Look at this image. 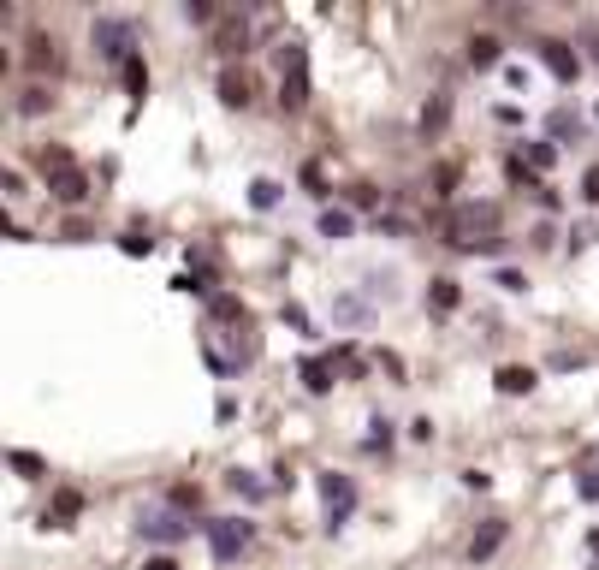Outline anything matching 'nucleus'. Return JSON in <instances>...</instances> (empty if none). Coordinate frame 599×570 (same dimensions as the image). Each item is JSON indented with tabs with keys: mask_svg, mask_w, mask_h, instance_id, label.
I'll return each mask as SVG.
<instances>
[{
	"mask_svg": "<svg viewBox=\"0 0 599 570\" xmlns=\"http://www.w3.org/2000/svg\"><path fill=\"white\" fill-rule=\"evenodd\" d=\"M493 232H499V208H493V202H457V208L445 214V244H457V250L493 244Z\"/></svg>",
	"mask_w": 599,
	"mask_h": 570,
	"instance_id": "f257e3e1",
	"label": "nucleus"
},
{
	"mask_svg": "<svg viewBox=\"0 0 599 570\" xmlns=\"http://www.w3.org/2000/svg\"><path fill=\"white\" fill-rule=\"evenodd\" d=\"M196 529L208 535V547H214L220 565H231L243 547L256 541V523H243V517H208V523H196Z\"/></svg>",
	"mask_w": 599,
	"mask_h": 570,
	"instance_id": "f03ea898",
	"label": "nucleus"
},
{
	"mask_svg": "<svg viewBox=\"0 0 599 570\" xmlns=\"http://www.w3.org/2000/svg\"><path fill=\"white\" fill-rule=\"evenodd\" d=\"M279 60H286V84H279V101L297 114L303 101H309V48H303V42H286V48H279Z\"/></svg>",
	"mask_w": 599,
	"mask_h": 570,
	"instance_id": "7ed1b4c3",
	"label": "nucleus"
},
{
	"mask_svg": "<svg viewBox=\"0 0 599 570\" xmlns=\"http://www.w3.org/2000/svg\"><path fill=\"white\" fill-rule=\"evenodd\" d=\"M131 42H137V24H131V18H113V13L95 18V54H107V60H119V66H125V60L137 54Z\"/></svg>",
	"mask_w": 599,
	"mask_h": 570,
	"instance_id": "20e7f679",
	"label": "nucleus"
},
{
	"mask_svg": "<svg viewBox=\"0 0 599 570\" xmlns=\"http://www.w3.org/2000/svg\"><path fill=\"white\" fill-rule=\"evenodd\" d=\"M321 499H327V523L339 529L344 517L357 511V482L350 475H321Z\"/></svg>",
	"mask_w": 599,
	"mask_h": 570,
	"instance_id": "39448f33",
	"label": "nucleus"
},
{
	"mask_svg": "<svg viewBox=\"0 0 599 570\" xmlns=\"http://www.w3.org/2000/svg\"><path fill=\"white\" fill-rule=\"evenodd\" d=\"M540 60H546V71H552L558 84H576V71H582L576 48H570V42H558V36H540Z\"/></svg>",
	"mask_w": 599,
	"mask_h": 570,
	"instance_id": "423d86ee",
	"label": "nucleus"
},
{
	"mask_svg": "<svg viewBox=\"0 0 599 570\" xmlns=\"http://www.w3.org/2000/svg\"><path fill=\"white\" fill-rule=\"evenodd\" d=\"M48 190H54L66 208H77V202L89 197V172L84 167H59V172H48Z\"/></svg>",
	"mask_w": 599,
	"mask_h": 570,
	"instance_id": "0eeeda50",
	"label": "nucleus"
},
{
	"mask_svg": "<svg viewBox=\"0 0 599 570\" xmlns=\"http://www.w3.org/2000/svg\"><path fill=\"white\" fill-rule=\"evenodd\" d=\"M137 529H143V541H185V535H190V523H185V517H172V511H143Z\"/></svg>",
	"mask_w": 599,
	"mask_h": 570,
	"instance_id": "6e6552de",
	"label": "nucleus"
},
{
	"mask_svg": "<svg viewBox=\"0 0 599 570\" xmlns=\"http://www.w3.org/2000/svg\"><path fill=\"white\" fill-rule=\"evenodd\" d=\"M534 381H540V374H534V369H522V363H504V369H499V392H511V399L534 392Z\"/></svg>",
	"mask_w": 599,
	"mask_h": 570,
	"instance_id": "1a4fd4ad",
	"label": "nucleus"
},
{
	"mask_svg": "<svg viewBox=\"0 0 599 570\" xmlns=\"http://www.w3.org/2000/svg\"><path fill=\"white\" fill-rule=\"evenodd\" d=\"M499 541H504V523H499V517H493V523H486L481 535H475V541H469V558H475V565H481V558H493V553H499Z\"/></svg>",
	"mask_w": 599,
	"mask_h": 570,
	"instance_id": "9d476101",
	"label": "nucleus"
},
{
	"mask_svg": "<svg viewBox=\"0 0 599 570\" xmlns=\"http://www.w3.org/2000/svg\"><path fill=\"white\" fill-rule=\"evenodd\" d=\"M226 487H231L238 499H250V505H261V499H268V482H256L250 470H231V475H226Z\"/></svg>",
	"mask_w": 599,
	"mask_h": 570,
	"instance_id": "9b49d317",
	"label": "nucleus"
},
{
	"mask_svg": "<svg viewBox=\"0 0 599 570\" xmlns=\"http://www.w3.org/2000/svg\"><path fill=\"white\" fill-rule=\"evenodd\" d=\"M303 386H309V392H327V386H332V363H327V356H309V363H303Z\"/></svg>",
	"mask_w": 599,
	"mask_h": 570,
	"instance_id": "f8f14e48",
	"label": "nucleus"
},
{
	"mask_svg": "<svg viewBox=\"0 0 599 570\" xmlns=\"http://www.w3.org/2000/svg\"><path fill=\"white\" fill-rule=\"evenodd\" d=\"M220 101H226V107H250V78L226 71V78H220Z\"/></svg>",
	"mask_w": 599,
	"mask_h": 570,
	"instance_id": "ddd939ff",
	"label": "nucleus"
},
{
	"mask_svg": "<svg viewBox=\"0 0 599 570\" xmlns=\"http://www.w3.org/2000/svg\"><path fill=\"white\" fill-rule=\"evenodd\" d=\"M119 71H125V89H131V101H143V89H149V66H143V54H131Z\"/></svg>",
	"mask_w": 599,
	"mask_h": 570,
	"instance_id": "4468645a",
	"label": "nucleus"
},
{
	"mask_svg": "<svg viewBox=\"0 0 599 570\" xmlns=\"http://www.w3.org/2000/svg\"><path fill=\"white\" fill-rule=\"evenodd\" d=\"M48 107H54V89H48V84H30V89H24V101H18V114H30V119L48 114Z\"/></svg>",
	"mask_w": 599,
	"mask_h": 570,
	"instance_id": "2eb2a0df",
	"label": "nucleus"
},
{
	"mask_svg": "<svg viewBox=\"0 0 599 570\" xmlns=\"http://www.w3.org/2000/svg\"><path fill=\"white\" fill-rule=\"evenodd\" d=\"M321 232H327V238H350V232H357V220H350L344 208H327V214H321Z\"/></svg>",
	"mask_w": 599,
	"mask_h": 570,
	"instance_id": "dca6fc26",
	"label": "nucleus"
},
{
	"mask_svg": "<svg viewBox=\"0 0 599 570\" xmlns=\"http://www.w3.org/2000/svg\"><path fill=\"white\" fill-rule=\"evenodd\" d=\"M469 60H475V66H499V36H475Z\"/></svg>",
	"mask_w": 599,
	"mask_h": 570,
	"instance_id": "f3484780",
	"label": "nucleus"
},
{
	"mask_svg": "<svg viewBox=\"0 0 599 570\" xmlns=\"http://www.w3.org/2000/svg\"><path fill=\"white\" fill-rule=\"evenodd\" d=\"M30 60H36V66H54V71H59V42H48V36H30Z\"/></svg>",
	"mask_w": 599,
	"mask_h": 570,
	"instance_id": "a211bd4d",
	"label": "nucleus"
},
{
	"mask_svg": "<svg viewBox=\"0 0 599 570\" xmlns=\"http://www.w3.org/2000/svg\"><path fill=\"white\" fill-rule=\"evenodd\" d=\"M428 303H433V309H457V280H433Z\"/></svg>",
	"mask_w": 599,
	"mask_h": 570,
	"instance_id": "6ab92c4d",
	"label": "nucleus"
},
{
	"mask_svg": "<svg viewBox=\"0 0 599 570\" xmlns=\"http://www.w3.org/2000/svg\"><path fill=\"white\" fill-rule=\"evenodd\" d=\"M250 202H256V208H273V202H279V185H273V179H256V185H250Z\"/></svg>",
	"mask_w": 599,
	"mask_h": 570,
	"instance_id": "aec40b11",
	"label": "nucleus"
},
{
	"mask_svg": "<svg viewBox=\"0 0 599 570\" xmlns=\"http://www.w3.org/2000/svg\"><path fill=\"white\" fill-rule=\"evenodd\" d=\"M6 464H13L18 475H42V457H36V452H13Z\"/></svg>",
	"mask_w": 599,
	"mask_h": 570,
	"instance_id": "412c9836",
	"label": "nucleus"
},
{
	"mask_svg": "<svg viewBox=\"0 0 599 570\" xmlns=\"http://www.w3.org/2000/svg\"><path fill=\"white\" fill-rule=\"evenodd\" d=\"M445 114H451V101H445V96H440V101H428V114H422V125H428V131H440V125H445Z\"/></svg>",
	"mask_w": 599,
	"mask_h": 570,
	"instance_id": "4be33fe9",
	"label": "nucleus"
},
{
	"mask_svg": "<svg viewBox=\"0 0 599 570\" xmlns=\"http://www.w3.org/2000/svg\"><path fill=\"white\" fill-rule=\"evenodd\" d=\"M528 167H534V172L552 167V142H528Z\"/></svg>",
	"mask_w": 599,
	"mask_h": 570,
	"instance_id": "5701e85b",
	"label": "nucleus"
},
{
	"mask_svg": "<svg viewBox=\"0 0 599 570\" xmlns=\"http://www.w3.org/2000/svg\"><path fill=\"white\" fill-rule=\"evenodd\" d=\"M143 250H155V238H143V232H125V256H143Z\"/></svg>",
	"mask_w": 599,
	"mask_h": 570,
	"instance_id": "b1692460",
	"label": "nucleus"
},
{
	"mask_svg": "<svg viewBox=\"0 0 599 570\" xmlns=\"http://www.w3.org/2000/svg\"><path fill=\"white\" fill-rule=\"evenodd\" d=\"M582 197H587V202H599V167H587V172H582Z\"/></svg>",
	"mask_w": 599,
	"mask_h": 570,
	"instance_id": "393cba45",
	"label": "nucleus"
},
{
	"mask_svg": "<svg viewBox=\"0 0 599 570\" xmlns=\"http://www.w3.org/2000/svg\"><path fill=\"white\" fill-rule=\"evenodd\" d=\"M185 18H190V24H208V18H214V6H202V0H190V6H185Z\"/></svg>",
	"mask_w": 599,
	"mask_h": 570,
	"instance_id": "a878e982",
	"label": "nucleus"
},
{
	"mask_svg": "<svg viewBox=\"0 0 599 570\" xmlns=\"http://www.w3.org/2000/svg\"><path fill=\"white\" fill-rule=\"evenodd\" d=\"M576 493H582V499H599V470H594V475H582V487H576Z\"/></svg>",
	"mask_w": 599,
	"mask_h": 570,
	"instance_id": "bb28decb",
	"label": "nucleus"
},
{
	"mask_svg": "<svg viewBox=\"0 0 599 570\" xmlns=\"http://www.w3.org/2000/svg\"><path fill=\"white\" fill-rule=\"evenodd\" d=\"M149 570H178V565H172V558H149Z\"/></svg>",
	"mask_w": 599,
	"mask_h": 570,
	"instance_id": "cd10ccee",
	"label": "nucleus"
},
{
	"mask_svg": "<svg viewBox=\"0 0 599 570\" xmlns=\"http://www.w3.org/2000/svg\"><path fill=\"white\" fill-rule=\"evenodd\" d=\"M587 42H594V60H599V24H594V30H587Z\"/></svg>",
	"mask_w": 599,
	"mask_h": 570,
	"instance_id": "c85d7f7f",
	"label": "nucleus"
}]
</instances>
